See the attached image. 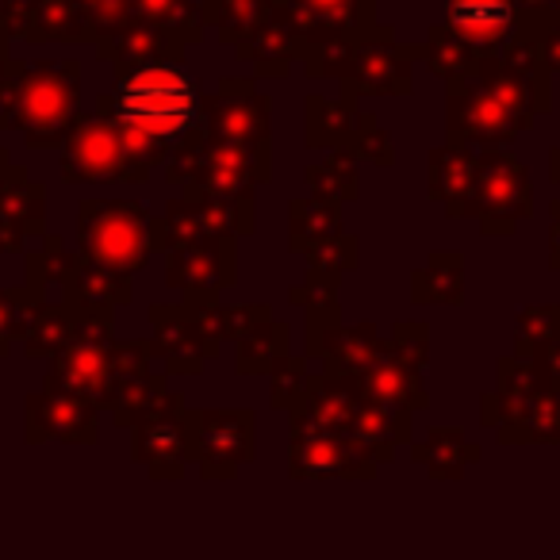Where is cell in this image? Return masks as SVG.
Returning a JSON list of instances; mask_svg holds the SVG:
<instances>
[{"mask_svg":"<svg viewBox=\"0 0 560 560\" xmlns=\"http://www.w3.org/2000/svg\"><path fill=\"white\" fill-rule=\"evenodd\" d=\"M211 131L215 139L231 142V147H254L265 142V101H215V116H211Z\"/></svg>","mask_w":560,"mask_h":560,"instance_id":"cell-13","label":"cell"},{"mask_svg":"<svg viewBox=\"0 0 560 560\" xmlns=\"http://www.w3.org/2000/svg\"><path fill=\"white\" fill-rule=\"evenodd\" d=\"M476 185V162L472 154L457 147H445L430 158V188L438 192V200H453V196H472Z\"/></svg>","mask_w":560,"mask_h":560,"instance_id":"cell-15","label":"cell"},{"mask_svg":"<svg viewBox=\"0 0 560 560\" xmlns=\"http://www.w3.org/2000/svg\"><path fill=\"white\" fill-rule=\"evenodd\" d=\"M358 85L365 93H407V62L396 50H361L358 55Z\"/></svg>","mask_w":560,"mask_h":560,"instance_id":"cell-16","label":"cell"},{"mask_svg":"<svg viewBox=\"0 0 560 560\" xmlns=\"http://www.w3.org/2000/svg\"><path fill=\"white\" fill-rule=\"evenodd\" d=\"M196 430L192 422L180 415V399L170 396L165 407L158 404L139 419V434H135V457L147 460L154 476H177L173 468L185 457L196 453Z\"/></svg>","mask_w":560,"mask_h":560,"instance_id":"cell-6","label":"cell"},{"mask_svg":"<svg viewBox=\"0 0 560 560\" xmlns=\"http://www.w3.org/2000/svg\"><path fill=\"white\" fill-rule=\"evenodd\" d=\"M196 460L208 476H234L242 460L254 457V419L242 411L203 415L196 422Z\"/></svg>","mask_w":560,"mask_h":560,"instance_id":"cell-7","label":"cell"},{"mask_svg":"<svg viewBox=\"0 0 560 560\" xmlns=\"http://www.w3.org/2000/svg\"><path fill=\"white\" fill-rule=\"evenodd\" d=\"M552 180H560V150H552Z\"/></svg>","mask_w":560,"mask_h":560,"instance_id":"cell-22","label":"cell"},{"mask_svg":"<svg viewBox=\"0 0 560 560\" xmlns=\"http://www.w3.org/2000/svg\"><path fill=\"white\" fill-rule=\"evenodd\" d=\"M518 0H445V32H453L476 55H491L514 35Z\"/></svg>","mask_w":560,"mask_h":560,"instance_id":"cell-8","label":"cell"},{"mask_svg":"<svg viewBox=\"0 0 560 560\" xmlns=\"http://www.w3.org/2000/svg\"><path fill=\"white\" fill-rule=\"evenodd\" d=\"M257 4L261 0H211L208 20L226 35H249L257 27Z\"/></svg>","mask_w":560,"mask_h":560,"instance_id":"cell-18","label":"cell"},{"mask_svg":"<svg viewBox=\"0 0 560 560\" xmlns=\"http://www.w3.org/2000/svg\"><path fill=\"white\" fill-rule=\"evenodd\" d=\"M552 265H560V219L552 223Z\"/></svg>","mask_w":560,"mask_h":560,"instance_id":"cell-21","label":"cell"},{"mask_svg":"<svg viewBox=\"0 0 560 560\" xmlns=\"http://www.w3.org/2000/svg\"><path fill=\"white\" fill-rule=\"evenodd\" d=\"M476 78V73H472ZM545 73H529L522 66L506 62L499 73H483V78L468 81V85H453L450 93V131L453 139L468 142H506L518 131L534 124V96L545 101V85L529 89V81H541Z\"/></svg>","mask_w":560,"mask_h":560,"instance_id":"cell-2","label":"cell"},{"mask_svg":"<svg viewBox=\"0 0 560 560\" xmlns=\"http://www.w3.org/2000/svg\"><path fill=\"white\" fill-rule=\"evenodd\" d=\"M292 468L296 476H369L373 460L361 453L358 442H346L335 430H312L292 442Z\"/></svg>","mask_w":560,"mask_h":560,"instance_id":"cell-10","label":"cell"},{"mask_svg":"<svg viewBox=\"0 0 560 560\" xmlns=\"http://www.w3.org/2000/svg\"><path fill=\"white\" fill-rule=\"evenodd\" d=\"M104 116L116 119L142 165H154L170 142L200 124V89L173 62L131 66L104 101Z\"/></svg>","mask_w":560,"mask_h":560,"instance_id":"cell-1","label":"cell"},{"mask_svg":"<svg viewBox=\"0 0 560 560\" xmlns=\"http://www.w3.org/2000/svg\"><path fill=\"white\" fill-rule=\"evenodd\" d=\"M127 165H139V170L147 173V165L135 158L131 142L119 131L116 119L81 116L78 124L66 131L62 173L70 180H116L131 173Z\"/></svg>","mask_w":560,"mask_h":560,"instance_id":"cell-5","label":"cell"},{"mask_svg":"<svg viewBox=\"0 0 560 560\" xmlns=\"http://www.w3.org/2000/svg\"><path fill=\"white\" fill-rule=\"evenodd\" d=\"M81 249L108 269H139L150 249V219L139 203H85L81 208Z\"/></svg>","mask_w":560,"mask_h":560,"instance_id":"cell-4","label":"cell"},{"mask_svg":"<svg viewBox=\"0 0 560 560\" xmlns=\"http://www.w3.org/2000/svg\"><path fill=\"white\" fill-rule=\"evenodd\" d=\"M55 384H66V392H73V396H108L116 384V358L93 338L73 342L66 346L62 361H58Z\"/></svg>","mask_w":560,"mask_h":560,"instance_id":"cell-11","label":"cell"},{"mask_svg":"<svg viewBox=\"0 0 560 560\" xmlns=\"http://www.w3.org/2000/svg\"><path fill=\"white\" fill-rule=\"evenodd\" d=\"M557 12H560V0H557Z\"/></svg>","mask_w":560,"mask_h":560,"instance_id":"cell-23","label":"cell"},{"mask_svg":"<svg viewBox=\"0 0 560 560\" xmlns=\"http://www.w3.org/2000/svg\"><path fill=\"white\" fill-rule=\"evenodd\" d=\"M219 249H223L219 242L180 249V254L170 261V280H173V284H180L185 292H188V289H196V292L219 289L223 280H231V277H219V261H231V249H226L223 257H215Z\"/></svg>","mask_w":560,"mask_h":560,"instance_id":"cell-14","label":"cell"},{"mask_svg":"<svg viewBox=\"0 0 560 560\" xmlns=\"http://www.w3.org/2000/svg\"><path fill=\"white\" fill-rule=\"evenodd\" d=\"M32 419H39V430L43 434H55V438H66V442H89L96 434V419L85 404H81L73 392H58L50 384V392L43 396H32Z\"/></svg>","mask_w":560,"mask_h":560,"instance_id":"cell-12","label":"cell"},{"mask_svg":"<svg viewBox=\"0 0 560 560\" xmlns=\"http://www.w3.org/2000/svg\"><path fill=\"white\" fill-rule=\"evenodd\" d=\"M537 55L545 58V66L560 70V12L557 9L549 12V27H541V35H537Z\"/></svg>","mask_w":560,"mask_h":560,"instance_id":"cell-20","label":"cell"},{"mask_svg":"<svg viewBox=\"0 0 560 560\" xmlns=\"http://www.w3.org/2000/svg\"><path fill=\"white\" fill-rule=\"evenodd\" d=\"M73 319L70 312H58V307H50V312H43V319H35V335L27 338V346H32V358L35 353H55V350H66V335H70Z\"/></svg>","mask_w":560,"mask_h":560,"instance_id":"cell-19","label":"cell"},{"mask_svg":"<svg viewBox=\"0 0 560 560\" xmlns=\"http://www.w3.org/2000/svg\"><path fill=\"white\" fill-rule=\"evenodd\" d=\"M472 196H480L483 223L491 226L499 215L503 231H511L506 223H514V219L529 211V177L511 154H488L483 162H476Z\"/></svg>","mask_w":560,"mask_h":560,"instance_id":"cell-9","label":"cell"},{"mask_svg":"<svg viewBox=\"0 0 560 560\" xmlns=\"http://www.w3.org/2000/svg\"><path fill=\"white\" fill-rule=\"evenodd\" d=\"M365 0H292L296 9V27H312V24H330L338 32L342 24L358 20V9Z\"/></svg>","mask_w":560,"mask_h":560,"instance_id":"cell-17","label":"cell"},{"mask_svg":"<svg viewBox=\"0 0 560 560\" xmlns=\"http://www.w3.org/2000/svg\"><path fill=\"white\" fill-rule=\"evenodd\" d=\"M81 70L78 62H39L32 70H20V127L27 131V142L66 139L70 131L73 104H78Z\"/></svg>","mask_w":560,"mask_h":560,"instance_id":"cell-3","label":"cell"}]
</instances>
